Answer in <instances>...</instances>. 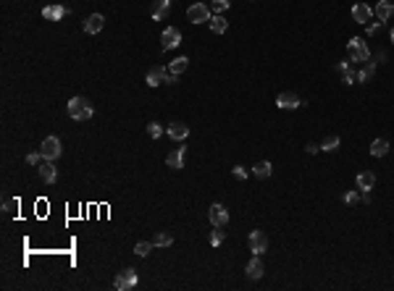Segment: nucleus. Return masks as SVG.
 Masks as SVG:
<instances>
[{
    "instance_id": "nucleus-1",
    "label": "nucleus",
    "mask_w": 394,
    "mask_h": 291,
    "mask_svg": "<svg viewBox=\"0 0 394 291\" xmlns=\"http://www.w3.org/2000/svg\"><path fill=\"white\" fill-rule=\"evenodd\" d=\"M66 111H69V116L74 118V121H89L92 118V113H95V108H92V103H89L87 97H71L69 100V105H66Z\"/></svg>"
},
{
    "instance_id": "nucleus-2",
    "label": "nucleus",
    "mask_w": 394,
    "mask_h": 291,
    "mask_svg": "<svg viewBox=\"0 0 394 291\" xmlns=\"http://www.w3.org/2000/svg\"><path fill=\"white\" fill-rule=\"evenodd\" d=\"M347 53H350L352 63H368L371 60V50H368V45H365L360 37H352L350 42H347Z\"/></svg>"
},
{
    "instance_id": "nucleus-3",
    "label": "nucleus",
    "mask_w": 394,
    "mask_h": 291,
    "mask_svg": "<svg viewBox=\"0 0 394 291\" xmlns=\"http://www.w3.org/2000/svg\"><path fill=\"white\" fill-rule=\"evenodd\" d=\"M208 218H210V223H213V229H224V226H229V210H226L221 202H213V205H210Z\"/></svg>"
},
{
    "instance_id": "nucleus-4",
    "label": "nucleus",
    "mask_w": 394,
    "mask_h": 291,
    "mask_svg": "<svg viewBox=\"0 0 394 291\" xmlns=\"http://www.w3.org/2000/svg\"><path fill=\"white\" fill-rule=\"evenodd\" d=\"M187 19H189L192 24H205V21H210V5H205V3L189 5V8H187Z\"/></svg>"
},
{
    "instance_id": "nucleus-5",
    "label": "nucleus",
    "mask_w": 394,
    "mask_h": 291,
    "mask_svg": "<svg viewBox=\"0 0 394 291\" xmlns=\"http://www.w3.org/2000/svg\"><path fill=\"white\" fill-rule=\"evenodd\" d=\"M113 286H116L118 291H129V289H134V286H137V270H134V268L121 270V273L116 276Z\"/></svg>"
},
{
    "instance_id": "nucleus-6",
    "label": "nucleus",
    "mask_w": 394,
    "mask_h": 291,
    "mask_svg": "<svg viewBox=\"0 0 394 291\" xmlns=\"http://www.w3.org/2000/svg\"><path fill=\"white\" fill-rule=\"evenodd\" d=\"M40 152H42L45 160H58L61 158V139H58V136H48V139L42 142Z\"/></svg>"
},
{
    "instance_id": "nucleus-7",
    "label": "nucleus",
    "mask_w": 394,
    "mask_h": 291,
    "mask_svg": "<svg viewBox=\"0 0 394 291\" xmlns=\"http://www.w3.org/2000/svg\"><path fill=\"white\" fill-rule=\"evenodd\" d=\"M37 171H40V178L45 181V184H56L58 181V168H56L53 160H42L37 166Z\"/></svg>"
},
{
    "instance_id": "nucleus-8",
    "label": "nucleus",
    "mask_w": 394,
    "mask_h": 291,
    "mask_svg": "<svg viewBox=\"0 0 394 291\" xmlns=\"http://www.w3.org/2000/svg\"><path fill=\"white\" fill-rule=\"evenodd\" d=\"M179 42H181V34H179L176 26H168V29H163V34H160V45H163V50H173V48H179Z\"/></svg>"
},
{
    "instance_id": "nucleus-9",
    "label": "nucleus",
    "mask_w": 394,
    "mask_h": 291,
    "mask_svg": "<svg viewBox=\"0 0 394 291\" xmlns=\"http://www.w3.org/2000/svg\"><path fill=\"white\" fill-rule=\"evenodd\" d=\"M276 105L281 108V111H297V108L302 105V100L295 95V92H281L276 97Z\"/></svg>"
},
{
    "instance_id": "nucleus-10",
    "label": "nucleus",
    "mask_w": 394,
    "mask_h": 291,
    "mask_svg": "<svg viewBox=\"0 0 394 291\" xmlns=\"http://www.w3.org/2000/svg\"><path fill=\"white\" fill-rule=\"evenodd\" d=\"M371 19H373V8H371V5H365V3H355V5H352V21L368 24Z\"/></svg>"
},
{
    "instance_id": "nucleus-11",
    "label": "nucleus",
    "mask_w": 394,
    "mask_h": 291,
    "mask_svg": "<svg viewBox=\"0 0 394 291\" xmlns=\"http://www.w3.org/2000/svg\"><path fill=\"white\" fill-rule=\"evenodd\" d=\"M66 13H69V8H66V5H58V3L42 8V19H45V21H61Z\"/></svg>"
},
{
    "instance_id": "nucleus-12",
    "label": "nucleus",
    "mask_w": 394,
    "mask_h": 291,
    "mask_svg": "<svg viewBox=\"0 0 394 291\" xmlns=\"http://www.w3.org/2000/svg\"><path fill=\"white\" fill-rule=\"evenodd\" d=\"M373 13H376V19H379V21H389L392 16H394V3H392V0H379L376 8H373Z\"/></svg>"
},
{
    "instance_id": "nucleus-13",
    "label": "nucleus",
    "mask_w": 394,
    "mask_h": 291,
    "mask_svg": "<svg viewBox=\"0 0 394 291\" xmlns=\"http://www.w3.org/2000/svg\"><path fill=\"white\" fill-rule=\"evenodd\" d=\"M250 249L255 254H263L265 249H268V239H265L263 231H250Z\"/></svg>"
},
{
    "instance_id": "nucleus-14",
    "label": "nucleus",
    "mask_w": 394,
    "mask_h": 291,
    "mask_svg": "<svg viewBox=\"0 0 394 291\" xmlns=\"http://www.w3.org/2000/svg\"><path fill=\"white\" fill-rule=\"evenodd\" d=\"M244 273H247V278H252V281H258V278H263V273H265V268H263V260H260V254H255V257L247 262V268H244Z\"/></svg>"
},
{
    "instance_id": "nucleus-15",
    "label": "nucleus",
    "mask_w": 394,
    "mask_h": 291,
    "mask_svg": "<svg viewBox=\"0 0 394 291\" xmlns=\"http://www.w3.org/2000/svg\"><path fill=\"white\" fill-rule=\"evenodd\" d=\"M184 158H187V150L184 147H176L173 152H168V155H166V166L173 168V171H179V168H184Z\"/></svg>"
},
{
    "instance_id": "nucleus-16",
    "label": "nucleus",
    "mask_w": 394,
    "mask_h": 291,
    "mask_svg": "<svg viewBox=\"0 0 394 291\" xmlns=\"http://www.w3.org/2000/svg\"><path fill=\"white\" fill-rule=\"evenodd\" d=\"M168 136L173 142H184L189 136V126L181 123V121H173V123H168Z\"/></svg>"
},
{
    "instance_id": "nucleus-17",
    "label": "nucleus",
    "mask_w": 394,
    "mask_h": 291,
    "mask_svg": "<svg viewBox=\"0 0 394 291\" xmlns=\"http://www.w3.org/2000/svg\"><path fill=\"white\" fill-rule=\"evenodd\" d=\"M103 26H105L103 13H92V16H87V19H84V32L87 34H97Z\"/></svg>"
},
{
    "instance_id": "nucleus-18",
    "label": "nucleus",
    "mask_w": 394,
    "mask_h": 291,
    "mask_svg": "<svg viewBox=\"0 0 394 291\" xmlns=\"http://www.w3.org/2000/svg\"><path fill=\"white\" fill-rule=\"evenodd\" d=\"M373 184H376V174H373V171H363V174H357L355 186L360 189V192H371Z\"/></svg>"
},
{
    "instance_id": "nucleus-19",
    "label": "nucleus",
    "mask_w": 394,
    "mask_h": 291,
    "mask_svg": "<svg viewBox=\"0 0 394 291\" xmlns=\"http://www.w3.org/2000/svg\"><path fill=\"white\" fill-rule=\"evenodd\" d=\"M168 13H171V0H158L150 16H153V21H163Z\"/></svg>"
},
{
    "instance_id": "nucleus-20",
    "label": "nucleus",
    "mask_w": 394,
    "mask_h": 291,
    "mask_svg": "<svg viewBox=\"0 0 394 291\" xmlns=\"http://www.w3.org/2000/svg\"><path fill=\"white\" fill-rule=\"evenodd\" d=\"M271 174H273V166H271L268 160H260V163H255V166H252V176L255 178H268Z\"/></svg>"
},
{
    "instance_id": "nucleus-21",
    "label": "nucleus",
    "mask_w": 394,
    "mask_h": 291,
    "mask_svg": "<svg viewBox=\"0 0 394 291\" xmlns=\"http://www.w3.org/2000/svg\"><path fill=\"white\" fill-rule=\"evenodd\" d=\"M208 24H210V29H213V34H224V32L229 29V21L224 19V16H221V13H216V16H210V21H208Z\"/></svg>"
},
{
    "instance_id": "nucleus-22",
    "label": "nucleus",
    "mask_w": 394,
    "mask_h": 291,
    "mask_svg": "<svg viewBox=\"0 0 394 291\" xmlns=\"http://www.w3.org/2000/svg\"><path fill=\"white\" fill-rule=\"evenodd\" d=\"M389 152V142L387 139H373L371 142V155L373 158H384Z\"/></svg>"
},
{
    "instance_id": "nucleus-23",
    "label": "nucleus",
    "mask_w": 394,
    "mask_h": 291,
    "mask_svg": "<svg viewBox=\"0 0 394 291\" xmlns=\"http://www.w3.org/2000/svg\"><path fill=\"white\" fill-rule=\"evenodd\" d=\"M187 66H189L187 56H181V58H176V60H171V63H168V71L179 76V74H184V71H187Z\"/></svg>"
},
{
    "instance_id": "nucleus-24",
    "label": "nucleus",
    "mask_w": 394,
    "mask_h": 291,
    "mask_svg": "<svg viewBox=\"0 0 394 291\" xmlns=\"http://www.w3.org/2000/svg\"><path fill=\"white\" fill-rule=\"evenodd\" d=\"M373 74H376V66H373V63H365V66L357 71V81H360V84H365V81L373 79Z\"/></svg>"
},
{
    "instance_id": "nucleus-25",
    "label": "nucleus",
    "mask_w": 394,
    "mask_h": 291,
    "mask_svg": "<svg viewBox=\"0 0 394 291\" xmlns=\"http://www.w3.org/2000/svg\"><path fill=\"white\" fill-rule=\"evenodd\" d=\"M153 244H155V247H171L173 236L168 231H158V233H155V239H153Z\"/></svg>"
},
{
    "instance_id": "nucleus-26",
    "label": "nucleus",
    "mask_w": 394,
    "mask_h": 291,
    "mask_svg": "<svg viewBox=\"0 0 394 291\" xmlns=\"http://www.w3.org/2000/svg\"><path fill=\"white\" fill-rule=\"evenodd\" d=\"M153 247H155L153 241H140V244L134 247V254H137V257H148V254L153 252Z\"/></svg>"
},
{
    "instance_id": "nucleus-27",
    "label": "nucleus",
    "mask_w": 394,
    "mask_h": 291,
    "mask_svg": "<svg viewBox=\"0 0 394 291\" xmlns=\"http://www.w3.org/2000/svg\"><path fill=\"white\" fill-rule=\"evenodd\" d=\"M229 5H232V0H210V13H213V16L216 13H224Z\"/></svg>"
},
{
    "instance_id": "nucleus-28",
    "label": "nucleus",
    "mask_w": 394,
    "mask_h": 291,
    "mask_svg": "<svg viewBox=\"0 0 394 291\" xmlns=\"http://www.w3.org/2000/svg\"><path fill=\"white\" fill-rule=\"evenodd\" d=\"M320 150H326V152H334V150H339V136H326V139H323V144H320Z\"/></svg>"
},
{
    "instance_id": "nucleus-29",
    "label": "nucleus",
    "mask_w": 394,
    "mask_h": 291,
    "mask_svg": "<svg viewBox=\"0 0 394 291\" xmlns=\"http://www.w3.org/2000/svg\"><path fill=\"white\" fill-rule=\"evenodd\" d=\"M339 76H342V81H344V84H355V81H357V74L352 71V66H350V68H344Z\"/></svg>"
},
{
    "instance_id": "nucleus-30",
    "label": "nucleus",
    "mask_w": 394,
    "mask_h": 291,
    "mask_svg": "<svg viewBox=\"0 0 394 291\" xmlns=\"http://www.w3.org/2000/svg\"><path fill=\"white\" fill-rule=\"evenodd\" d=\"M148 134L153 136V139H160V134H163V126H160L158 121H153V123H148Z\"/></svg>"
},
{
    "instance_id": "nucleus-31",
    "label": "nucleus",
    "mask_w": 394,
    "mask_h": 291,
    "mask_svg": "<svg viewBox=\"0 0 394 291\" xmlns=\"http://www.w3.org/2000/svg\"><path fill=\"white\" fill-rule=\"evenodd\" d=\"M381 29H384V21H373V24L368 21V24H365V32H368V34H379Z\"/></svg>"
},
{
    "instance_id": "nucleus-32",
    "label": "nucleus",
    "mask_w": 394,
    "mask_h": 291,
    "mask_svg": "<svg viewBox=\"0 0 394 291\" xmlns=\"http://www.w3.org/2000/svg\"><path fill=\"white\" fill-rule=\"evenodd\" d=\"M45 158H42V152H29V155H26V163H29V166H40Z\"/></svg>"
},
{
    "instance_id": "nucleus-33",
    "label": "nucleus",
    "mask_w": 394,
    "mask_h": 291,
    "mask_svg": "<svg viewBox=\"0 0 394 291\" xmlns=\"http://www.w3.org/2000/svg\"><path fill=\"white\" fill-rule=\"evenodd\" d=\"M210 244H213V247H221V244H224V231H213V233H210Z\"/></svg>"
},
{
    "instance_id": "nucleus-34",
    "label": "nucleus",
    "mask_w": 394,
    "mask_h": 291,
    "mask_svg": "<svg viewBox=\"0 0 394 291\" xmlns=\"http://www.w3.org/2000/svg\"><path fill=\"white\" fill-rule=\"evenodd\" d=\"M344 202L347 205H357V202H360V192H347L344 194Z\"/></svg>"
},
{
    "instance_id": "nucleus-35",
    "label": "nucleus",
    "mask_w": 394,
    "mask_h": 291,
    "mask_svg": "<svg viewBox=\"0 0 394 291\" xmlns=\"http://www.w3.org/2000/svg\"><path fill=\"white\" fill-rule=\"evenodd\" d=\"M16 207H19V202H16V199H5V202H3V213H13Z\"/></svg>"
},
{
    "instance_id": "nucleus-36",
    "label": "nucleus",
    "mask_w": 394,
    "mask_h": 291,
    "mask_svg": "<svg viewBox=\"0 0 394 291\" xmlns=\"http://www.w3.org/2000/svg\"><path fill=\"white\" fill-rule=\"evenodd\" d=\"M234 176L236 178H247V168L244 166H234Z\"/></svg>"
},
{
    "instance_id": "nucleus-37",
    "label": "nucleus",
    "mask_w": 394,
    "mask_h": 291,
    "mask_svg": "<svg viewBox=\"0 0 394 291\" xmlns=\"http://www.w3.org/2000/svg\"><path fill=\"white\" fill-rule=\"evenodd\" d=\"M344 68H350V60H339V63H336V68H334V71H336V74H342V71H344Z\"/></svg>"
},
{
    "instance_id": "nucleus-38",
    "label": "nucleus",
    "mask_w": 394,
    "mask_h": 291,
    "mask_svg": "<svg viewBox=\"0 0 394 291\" xmlns=\"http://www.w3.org/2000/svg\"><path fill=\"white\" fill-rule=\"evenodd\" d=\"M318 150H320V144H313V142H310L308 147H305V152H308V155H315Z\"/></svg>"
},
{
    "instance_id": "nucleus-39",
    "label": "nucleus",
    "mask_w": 394,
    "mask_h": 291,
    "mask_svg": "<svg viewBox=\"0 0 394 291\" xmlns=\"http://www.w3.org/2000/svg\"><path fill=\"white\" fill-rule=\"evenodd\" d=\"M360 202L368 205V202H371V192H363V194H360Z\"/></svg>"
},
{
    "instance_id": "nucleus-40",
    "label": "nucleus",
    "mask_w": 394,
    "mask_h": 291,
    "mask_svg": "<svg viewBox=\"0 0 394 291\" xmlns=\"http://www.w3.org/2000/svg\"><path fill=\"white\" fill-rule=\"evenodd\" d=\"M389 37H392V42H394V29H392V32H389Z\"/></svg>"
}]
</instances>
